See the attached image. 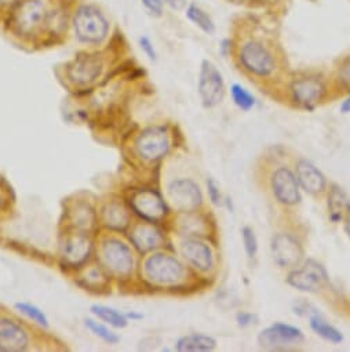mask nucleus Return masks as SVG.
Listing matches in <instances>:
<instances>
[{"instance_id":"f257e3e1","label":"nucleus","mask_w":350,"mask_h":352,"mask_svg":"<svg viewBox=\"0 0 350 352\" xmlns=\"http://www.w3.org/2000/svg\"><path fill=\"white\" fill-rule=\"evenodd\" d=\"M145 276L159 285H174L185 276L184 264L172 256L157 253L146 258L143 264Z\"/></svg>"},{"instance_id":"f03ea898","label":"nucleus","mask_w":350,"mask_h":352,"mask_svg":"<svg viewBox=\"0 0 350 352\" xmlns=\"http://www.w3.org/2000/svg\"><path fill=\"white\" fill-rule=\"evenodd\" d=\"M73 27L76 36L84 43H98L104 41L109 30L106 19L93 6H83L78 10Z\"/></svg>"},{"instance_id":"7ed1b4c3","label":"nucleus","mask_w":350,"mask_h":352,"mask_svg":"<svg viewBox=\"0 0 350 352\" xmlns=\"http://www.w3.org/2000/svg\"><path fill=\"white\" fill-rule=\"evenodd\" d=\"M199 94L206 108L218 105L225 96V82L220 69L209 60L202 63L199 76Z\"/></svg>"},{"instance_id":"20e7f679","label":"nucleus","mask_w":350,"mask_h":352,"mask_svg":"<svg viewBox=\"0 0 350 352\" xmlns=\"http://www.w3.org/2000/svg\"><path fill=\"white\" fill-rule=\"evenodd\" d=\"M240 61L248 72L259 78L272 75L276 68L273 54L261 42L257 41L244 43L240 50Z\"/></svg>"},{"instance_id":"39448f33","label":"nucleus","mask_w":350,"mask_h":352,"mask_svg":"<svg viewBox=\"0 0 350 352\" xmlns=\"http://www.w3.org/2000/svg\"><path fill=\"white\" fill-rule=\"evenodd\" d=\"M135 146L138 153L146 160L161 159L170 149V138L167 130L161 126H153L143 130L138 135Z\"/></svg>"},{"instance_id":"423d86ee","label":"nucleus","mask_w":350,"mask_h":352,"mask_svg":"<svg viewBox=\"0 0 350 352\" xmlns=\"http://www.w3.org/2000/svg\"><path fill=\"white\" fill-rule=\"evenodd\" d=\"M302 341H303V333L298 327L280 323V322L265 329L258 337V342L262 348L275 349V351L285 349L290 345H295Z\"/></svg>"},{"instance_id":"0eeeda50","label":"nucleus","mask_w":350,"mask_h":352,"mask_svg":"<svg viewBox=\"0 0 350 352\" xmlns=\"http://www.w3.org/2000/svg\"><path fill=\"white\" fill-rule=\"evenodd\" d=\"M168 195L175 209L185 213L195 212L203 201L199 186L188 179L172 182L168 187Z\"/></svg>"},{"instance_id":"6e6552de","label":"nucleus","mask_w":350,"mask_h":352,"mask_svg":"<svg viewBox=\"0 0 350 352\" xmlns=\"http://www.w3.org/2000/svg\"><path fill=\"white\" fill-rule=\"evenodd\" d=\"M288 285L302 292H317L328 283L327 271L314 260H307L303 268L292 271L287 278Z\"/></svg>"},{"instance_id":"1a4fd4ad","label":"nucleus","mask_w":350,"mask_h":352,"mask_svg":"<svg viewBox=\"0 0 350 352\" xmlns=\"http://www.w3.org/2000/svg\"><path fill=\"white\" fill-rule=\"evenodd\" d=\"M102 257L106 267L115 274L127 276L132 272L134 257L126 243L117 239H108L102 246Z\"/></svg>"},{"instance_id":"9d476101","label":"nucleus","mask_w":350,"mask_h":352,"mask_svg":"<svg viewBox=\"0 0 350 352\" xmlns=\"http://www.w3.org/2000/svg\"><path fill=\"white\" fill-rule=\"evenodd\" d=\"M273 260L281 268L296 267L303 256L299 242L288 234H277L272 239Z\"/></svg>"},{"instance_id":"9b49d317","label":"nucleus","mask_w":350,"mask_h":352,"mask_svg":"<svg viewBox=\"0 0 350 352\" xmlns=\"http://www.w3.org/2000/svg\"><path fill=\"white\" fill-rule=\"evenodd\" d=\"M272 188L276 199L283 205L292 206L301 201L298 180L287 167H280L273 173Z\"/></svg>"},{"instance_id":"f8f14e48","label":"nucleus","mask_w":350,"mask_h":352,"mask_svg":"<svg viewBox=\"0 0 350 352\" xmlns=\"http://www.w3.org/2000/svg\"><path fill=\"white\" fill-rule=\"evenodd\" d=\"M47 17V10L42 0H27L16 12V25L21 34L35 32Z\"/></svg>"},{"instance_id":"ddd939ff","label":"nucleus","mask_w":350,"mask_h":352,"mask_svg":"<svg viewBox=\"0 0 350 352\" xmlns=\"http://www.w3.org/2000/svg\"><path fill=\"white\" fill-rule=\"evenodd\" d=\"M131 206L134 212L148 221H157L167 213L165 204L160 195L154 191L143 190L134 194L131 198Z\"/></svg>"},{"instance_id":"4468645a","label":"nucleus","mask_w":350,"mask_h":352,"mask_svg":"<svg viewBox=\"0 0 350 352\" xmlns=\"http://www.w3.org/2000/svg\"><path fill=\"white\" fill-rule=\"evenodd\" d=\"M291 93L294 101L306 109H313L324 94V86L321 80L316 78H305L294 80L291 85Z\"/></svg>"},{"instance_id":"2eb2a0df","label":"nucleus","mask_w":350,"mask_h":352,"mask_svg":"<svg viewBox=\"0 0 350 352\" xmlns=\"http://www.w3.org/2000/svg\"><path fill=\"white\" fill-rule=\"evenodd\" d=\"M27 331L14 320L0 318V351L21 352L28 348Z\"/></svg>"},{"instance_id":"dca6fc26","label":"nucleus","mask_w":350,"mask_h":352,"mask_svg":"<svg viewBox=\"0 0 350 352\" xmlns=\"http://www.w3.org/2000/svg\"><path fill=\"white\" fill-rule=\"evenodd\" d=\"M102 71V63L94 56L78 57L68 68V76L78 85L93 83Z\"/></svg>"},{"instance_id":"f3484780","label":"nucleus","mask_w":350,"mask_h":352,"mask_svg":"<svg viewBox=\"0 0 350 352\" xmlns=\"http://www.w3.org/2000/svg\"><path fill=\"white\" fill-rule=\"evenodd\" d=\"M91 253V241L83 234H75L65 239L62 245V258L68 265L83 264Z\"/></svg>"},{"instance_id":"a211bd4d","label":"nucleus","mask_w":350,"mask_h":352,"mask_svg":"<svg viewBox=\"0 0 350 352\" xmlns=\"http://www.w3.org/2000/svg\"><path fill=\"white\" fill-rule=\"evenodd\" d=\"M183 254L200 271H210L214 265V257L210 246L199 239H188L184 242Z\"/></svg>"},{"instance_id":"6ab92c4d","label":"nucleus","mask_w":350,"mask_h":352,"mask_svg":"<svg viewBox=\"0 0 350 352\" xmlns=\"http://www.w3.org/2000/svg\"><path fill=\"white\" fill-rule=\"evenodd\" d=\"M296 180L309 194H318L325 188L324 175L307 160H299L296 163Z\"/></svg>"},{"instance_id":"aec40b11","label":"nucleus","mask_w":350,"mask_h":352,"mask_svg":"<svg viewBox=\"0 0 350 352\" xmlns=\"http://www.w3.org/2000/svg\"><path fill=\"white\" fill-rule=\"evenodd\" d=\"M131 241L141 252H149L157 248L161 243L163 238H161V234L154 227L138 226L131 234Z\"/></svg>"},{"instance_id":"412c9836","label":"nucleus","mask_w":350,"mask_h":352,"mask_svg":"<svg viewBox=\"0 0 350 352\" xmlns=\"http://www.w3.org/2000/svg\"><path fill=\"white\" fill-rule=\"evenodd\" d=\"M217 342L213 337L206 334H189L184 336L177 341V351L180 352H202L213 351Z\"/></svg>"},{"instance_id":"4be33fe9","label":"nucleus","mask_w":350,"mask_h":352,"mask_svg":"<svg viewBox=\"0 0 350 352\" xmlns=\"http://www.w3.org/2000/svg\"><path fill=\"white\" fill-rule=\"evenodd\" d=\"M328 206H329V219L334 223H338L342 220L343 212L350 210V199L339 187L334 186L331 195L328 198Z\"/></svg>"},{"instance_id":"5701e85b","label":"nucleus","mask_w":350,"mask_h":352,"mask_svg":"<svg viewBox=\"0 0 350 352\" xmlns=\"http://www.w3.org/2000/svg\"><path fill=\"white\" fill-rule=\"evenodd\" d=\"M310 327L314 330V333H317L320 337L329 342L339 344L343 340L342 333L329 323H327L316 311L310 315Z\"/></svg>"},{"instance_id":"b1692460","label":"nucleus","mask_w":350,"mask_h":352,"mask_svg":"<svg viewBox=\"0 0 350 352\" xmlns=\"http://www.w3.org/2000/svg\"><path fill=\"white\" fill-rule=\"evenodd\" d=\"M91 312L98 316L100 319H102L104 322L115 326V327H126L127 323H128V319L126 316V314H121L119 312L117 309L112 308V307H108V305H93L91 308Z\"/></svg>"},{"instance_id":"393cba45","label":"nucleus","mask_w":350,"mask_h":352,"mask_svg":"<svg viewBox=\"0 0 350 352\" xmlns=\"http://www.w3.org/2000/svg\"><path fill=\"white\" fill-rule=\"evenodd\" d=\"M187 17L195 24L198 25L203 32L211 35L215 31V24L213 21V19L199 6L196 5H189L187 9Z\"/></svg>"},{"instance_id":"a878e982","label":"nucleus","mask_w":350,"mask_h":352,"mask_svg":"<svg viewBox=\"0 0 350 352\" xmlns=\"http://www.w3.org/2000/svg\"><path fill=\"white\" fill-rule=\"evenodd\" d=\"M105 223L106 226L117 230H123L128 224V214L126 209L120 205L112 204L105 210Z\"/></svg>"},{"instance_id":"bb28decb","label":"nucleus","mask_w":350,"mask_h":352,"mask_svg":"<svg viewBox=\"0 0 350 352\" xmlns=\"http://www.w3.org/2000/svg\"><path fill=\"white\" fill-rule=\"evenodd\" d=\"M231 93H232V98L235 101V104L243 109V111H250L254 105H255V98L254 96L246 90L242 85H233L232 89H231Z\"/></svg>"},{"instance_id":"cd10ccee","label":"nucleus","mask_w":350,"mask_h":352,"mask_svg":"<svg viewBox=\"0 0 350 352\" xmlns=\"http://www.w3.org/2000/svg\"><path fill=\"white\" fill-rule=\"evenodd\" d=\"M86 326H87L97 337H100L101 340H104V341L108 342V344L115 345V344H117V342L120 341V337H119L116 333H113L109 327H106L105 324H102V323H100V322H97V320H94V319H86Z\"/></svg>"},{"instance_id":"c85d7f7f","label":"nucleus","mask_w":350,"mask_h":352,"mask_svg":"<svg viewBox=\"0 0 350 352\" xmlns=\"http://www.w3.org/2000/svg\"><path fill=\"white\" fill-rule=\"evenodd\" d=\"M16 308H17L21 314H24L27 318H30L31 320L36 322L38 324L45 326V327L49 326V319H47L46 314H45L40 308H38L36 305H34V304H31V302H17V304H16Z\"/></svg>"},{"instance_id":"c756f323","label":"nucleus","mask_w":350,"mask_h":352,"mask_svg":"<svg viewBox=\"0 0 350 352\" xmlns=\"http://www.w3.org/2000/svg\"><path fill=\"white\" fill-rule=\"evenodd\" d=\"M242 235H243V243H244V249L247 252V256L254 257L257 254V250H258V241H257V236H255L253 228L244 227L242 230Z\"/></svg>"},{"instance_id":"7c9ffc66","label":"nucleus","mask_w":350,"mask_h":352,"mask_svg":"<svg viewBox=\"0 0 350 352\" xmlns=\"http://www.w3.org/2000/svg\"><path fill=\"white\" fill-rule=\"evenodd\" d=\"M339 82L343 87L350 89V58H347L339 68V74H338Z\"/></svg>"},{"instance_id":"2f4dec72","label":"nucleus","mask_w":350,"mask_h":352,"mask_svg":"<svg viewBox=\"0 0 350 352\" xmlns=\"http://www.w3.org/2000/svg\"><path fill=\"white\" fill-rule=\"evenodd\" d=\"M207 190H209V197H210L211 202L214 205H220L221 204V191H220V187H218V184L214 179H209Z\"/></svg>"},{"instance_id":"473e14b6","label":"nucleus","mask_w":350,"mask_h":352,"mask_svg":"<svg viewBox=\"0 0 350 352\" xmlns=\"http://www.w3.org/2000/svg\"><path fill=\"white\" fill-rule=\"evenodd\" d=\"M142 3L149 12L159 16V14H161L163 5L165 3V0H142Z\"/></svg>"},{"instance_id":"72a5a7b5","label":"nucleus","mask_w":350,"mask_h":352,"mask_svg":"<svg viewBox=\"0 0 350 352\" xmlns=\"http://www.w3.org/2000/svg\"><path fill=\"white\" fill-rule=\"evenodd\" d=\"M139 45H141L142 50L146 53V56H148L150 60H156V52H154V47H153V45H152V42H150L149 38L142 36V38L139 39Z\"/></svg>"},{"instance_id":"f704fd0d","label":"nucleus","mask_w":350,"mask_h":352,"mask_svg":"<svg viewBox=\"0 0 350 352\" xmlns=\"http://www.w3.org/2000/svg\"><path fill=\"white\" fill-rule=\"evenodd\" d=\"M254 319H255V315H253V314H248V312H240V314H237V322H239V324L243 326V327H246V326L254 323Z\"/></svg>"},{"instance_id":"c9c22d12","label":"nucleus","mask_w":350,"mask_h":352,"mask_svg":"<svg viewBox=\"0 0 350 352\" xmlns=\"http://www.w3.org/2000/svg\"><path fill=\"white\" fill-rule=\"evenodd\" d=\"M165 3L175 10H181L185 8L187 0H165Z\"/></svg>"},{"instance_id":"e433bc0d","label":"nucleus","mask_w":350,"mask_h":352,"mask_svg":"<svg viewBox=\"0 0 350 352\" xmlns=\"http://www.w3.org/2000/svg\"><path fill=\"white\" fill-rule=\"evenodd\" d=\"M340 112L342 113H350V97H347L342 105H340Z\"/></svg>"},{"instance_id":"4c0bfd02","label":"nucleus","mask_w":350,"mask_h":352,"mask_svg":"<svg viewBox=\"0 0 350 352\" xmlns=\"http://www.w3.org/2000/svg\"><path fill=\"white\" fill-rule=\"evenodd\" d=\"M126 316H127V319H141V318H142V315H138V314H135V312L126 314Z\"/></svg>"},{"instance_id":"58836bf2","label":"nucleus","mask_w":350,"mask_h":352,"mask_svg":"<svg viewBox=\"0 0 350 352\" xmlns=\"http://www.w3.org/2000/svg\"><path fill=\"white\" fill-rule=\"evenodd\" d=\"M345 231H346V234H347V235H349V238H350V217H347V220H346Z\"/></svg>"},{"instance_id":"ea45409f","label":"nucleus","mask_w":350,"mask_h":352,"mask_svg":"<svg viewBox=\"0 0 350 352\" xmlns=\"http://www.w3.org/2000/svg\"><path fill=\"white\" fill-rule=\"evenodd\" d=\"M13 2H16V0H0V5H9Z\"/></svg>"},{"instance_id":"a19ab883","label":"nucleus","mask_w":350,"mask_h":352,"mask_svg":"<svg viewBox=\"0 0 350 352\" xmlns=\"http://www.w3.org/2000/svg\"><path fill=\"white\" fill-rule=\"evenodd\" d=\"M2 205H3V197L0 194V209H2Z\"/></svg>"}]
</instances>
